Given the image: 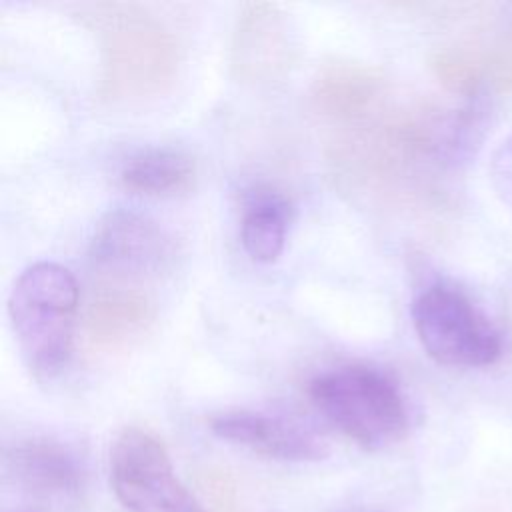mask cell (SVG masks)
<instances>
[{"label":"cell","mask_w":512,"mask_h":512,"mask_svg":"<svg viewBox=\"0 0 512 512\" xmlns=\"http://www.w3.org/2000/svg\"><path fill=\"white\" fill-rule=\"evenodd\" d=\"M490 178L496 196L512 210V134L496 148L490 162Z\"/></svg>","instance_id":"cell-14"},{"label":"cell","mask_w":512,"mask_h":512,"mask_svg":"<svg viewBox=\"0 0 512 512\" xmlns=\"http://www.w3.org/2000/svg\"><path fill=\"white\" fill-rule=\"evenodd\" d=\"M210 428L230 444L282 462H316L328 454L322 436L282 416L232 410L212 416Z\"/></svg>","instance_id":"cell-8"},{"label":"cell","mask_w":512,"mask_h":512,"mask_svg":"<svg viewBox=\"0 0 512 512\" xmlns=\"http://www.w3.org/2000/svg\"><path fill=\"white\" fill-rule=\"evenodd\" d=\"M296 60V40L284 10L274 2H244L230 42V70L238 82L270 86L286 78Z\"/></svg>","instance_id":"cell-7"},{"label":"cell","mask_w":512,"mask_h":512,"mask_svg":"<svg viewBox=\"0 0 512 512\" xmlns=\"http://www.w3.org/2000/svg\"><path fill=\"white\" fill-rule=\"evenodd\" d=\"M156 314L152 298L122 282H108L94 290L84 312V332L92 346L116 350L140 338Z\"/></svg>","instance_id":"cell-10"},{"label":"cell","mask_w":512,"mask_h":512,"mask_svg":"<svg viewBox=\"0 0 512 512\" xmlns=\"http://www.w3.org/2000/svg\"><path fill=\"white\" fill-rule=\"evenodd\" d=\"M96 270L118 280L158 278L172 270L176 244L152 218L132 210H112L96 226L90 240Z\"/></svg>","instance_id":"cell-6"},{"label":"cell","mask_w":512,"mask_h":512,"mask_svg":"<svg viewBox=\"0 0 512 512\" xmlns=\"http://www.w3.org/2000/svg\"><path fill=\"white\" fill-rule=\"evenodd\" d=\"M290 222V202L270 186H256L248 192L240 240L252 260L272 262L280 256Z\"/></svg>","instance_id":"cell-13"},{"label":"cell","mask_w":512,"mask_h":512,"mask_svg":"<svg viewBox=\"0 0 512 512\" xmlns=\"http://www.w3.org/2000/svg\"><path fill=\"white\" fill-rule=\"evenodd\" d=\"M194 158L180 148H148L134 154L120 170L122 186L142 196H174L192 188Z\"/></svg>","instance_id":"cell-12"},{"label":"cell","mask_w":512,"mask_h":512,"mask_svg":"<svg viewBox=\"0 0 512 512\" xmlns=\"http://www.w3.org/2000/svg\"><path fill=\"white\" fill-rule=\"evenodd\" d=\"M110 484L128 512H206L176 476L164 444L142 428H126L116 436Z\"/></svg>","instance_id":"cell-5"},{"label":"cell","mask_w":512,"mask_h":512,"mask_svg":"<svg viewBox=\"0 0 512 512\" xmlns=\"http://www.w3.org/2000/svg\"><path fill=\"white\" fill-rule=\"evenodd\" d=\"M386 92L384 72L356 60L324 62L310 84V102L326 118L364 122Z\"/></svg>","instance_id":"cell-9"},{"label":"cell","mask_w":512,"mask_h":512,"mask_svg":"<svg viewBox=\"0 0 512 512\" xmlns=\"http://www.w3.org/2000/svg\"><path fill=\"white\" fill-rule=\"evenodd\" d=\"M6 466L20 486L36 494L66 496L78 492L84 482V466L78 454L46 436L16 442L6 452Z\"/></svg>","instance_id":"cell-11"},{"label":"cell","mask_w":512,"mask_h":512,"mask_svg":"<svg viewBox=\"0 0 512 512\" xmlns=\"http://www.w3.org/2000/svg\"><path fill=\"white\" fill-rule=\"evenodd\" d=\"M76 312V278L56 262H36L14 282L8 314L20 352L36 378L50 380L68 364Z\"/></svg>","instance_id":"cell-2"},{"label":"cell","mask_w":512,"mask_h":512,"mask_svg":"<svg viewBox=\"0 0 512 512\" xmlns=\"http://www.w3.org/2000/svg\"><path fill=\"white\" fill-rule=\"evenodd\" d=\"M316 410L366 450L398 442L410 424L408 404L396 382L372 366H340L308 384Z\"/></svg>","instance_id":"cell-3"},{"label":"cell","mask_w":512,"mask_h":512,"mask_svg":"<svg viewBox=\"0 0 512 512\" xmlns=\"http://www.w3.org/2000/svg\"><path fill=\"white\" fill-rule=\"evenodd\" d=\"M348 512H376V510H366V508H360V510H348Z\"/></svg>","instance_id":"cell-15"},{"label":"cell","mask_w":512,"mask_h":512,"mask_svg":"<svg viewBox=\"0 0 512 512\" xmlns=\"http://www.w3.org/2000/svg\"><path fill=\"white\" fill-rule=\"evenodd\" d=\"M412 322L424 350L440 364L482 368L502 354V336L490 318L450 284H430L412 304Z\"/></svg>","instance_id":"cell-4"},{"label":"cell","mask_w":512,"mask_h":512,"mask_svg":"<svg viewBox=\"0 0 512 512\" xmlns=\"http://www.w3.org/2000/svg\"><path fill=\"white\" fill-rule=\"evenodd\" d=\"M80 14L100 42L96 94L102 102H140L170 88L180 48L164 22L132 2H94Z\"/></svg>","instance_id":"cell-1"}]
</instances>
